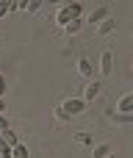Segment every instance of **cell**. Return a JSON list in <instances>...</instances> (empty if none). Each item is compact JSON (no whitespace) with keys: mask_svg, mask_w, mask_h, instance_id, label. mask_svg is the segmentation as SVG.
<instances>
[{"mask_svg":"<svg viewBox=\"0 0 133 158\" xmlns=\"http://www.w3.org/2000/svg\"><path fill=\"white\" fill-rule=\"evenodd\" d=\"M83 17V6L75 0V3H67V6H58V14H56V22L64 28L67 22H72V19H81Z\"/></svg>","mask_w":133,"mask_h":158,"instance_id":"6da1fadb","label":"cell"},{"mask_svg":"<svg viewBox=\"0 0 133 158\" xmlns=\"http://www.w3.org/2000/svg\"><path fill=\"white\" fill-rule=\"evenodd\" d=\"M58 108H61V114L69 119V117H78V114H83V111H86V103H83L81 97H67V100H64Z\"/></svg>","mask_w":133,"mask_h":158,"instance_id":"7a4b0ae2","label":"cell"},{"mask_svg":"<svg viewBox=\"0 0 133 158\" xmlns=\"http://www.w3.org/2000/svg\"><path fill=\"white\" fill-rule=\"evenodd\" d=\"M111 72H114V53L106 50V53H100V75L108 78Z\"/></svg>","mask_w":133,"mask_h":158,"instance_id":"3957f363","label":"cell"},{"mask_svg":"<svg viewBox=\"0 0 133 158\" xmlns=\"http://www.w3.org/2000/svg\"><path fill=\"white\" fill-rule=\"evenodd\" d=\"M114 111H117V114H133V94H122V97L117 100Z\"/></svg>","mask_w":133,"mask_h":158,"instance_id":"277c9868","label":"cell"},{"mask_svg":"<svg viewBox=\"0 0 133 158\" xmlns=\"http://www.w3.org/2000/svg\"><path fill=\"white\" fill-rule=\"evenodd\" d=\"M94 28H97V36H108V33L117 31V19H114V17H106V19H103L100 25H94Z\"/></svg>","mask_w":133,"mask_h":158,"instance_id":"5b68a950","label":"cell"},{"mask_svg":"<svg viewBox=\"0 0 133 158\" xmlns=\"http://www.w3.org/2000/svg\"><path fill=\"white\" fill-rule=\"evenodd\" d=\"M106 17H111V8H106V6H100V8H94L92 14H89V25H100Z\"/></svg>","mask_w":133,"mask_h":158,"instance_id":"8992f818","label":"cell"},{"mask_svg":"<svg viewBox=\"0 0 133 158\" xmlns=\"http://www.w3.org/2000/svg\"><path fill=\"white\" fill-rule=\"evenodd\" d=\"M100 89H103V86H100L97 81H89V83H86V89H83V97H81V100H83V103H89V100H94V97L100 94Z\"/></svg>","mask_w":133,"mask_h":158,"instance_id":"52a82bcc","label":"cell"},{"mask_svg":"<svg viewBox=\"0 0 133 158\" xmlns=\"http://www.w3.org/2000/svg\"><path fill=\"white\" fill-rule=\"evenodd\" d=\"M78 75L86 78V81H92V61L89 58H78Z\"/></svg>","mask_w":133,"mask_h":158,"instance_id":"ba28073f","label":"cell"},{"mask_svg":"<svg viewBox=\"0 0 133 158\" xmlns=\"http://www.w3.org/2000/svg\"><path fill=\"white\" fill-rule=\"evenodd\" d=\"M0 136H3V144H6V147H14V144L19 142V136H17V133H14L11 128H6V131H0Z\"/></svg>","mask_w":133,"mask_h":158,"instance_id":"9c48e42d","label":"cell"},{"mask_svg":"<svg viewBox=\"0 0 133 158\" xmlns=\"http://www.w3.org/2000/svg\"><path fill=\"white\" fill-rule=\"evenodd\" d=\"M81 28H83V19H72V22H67V25H64L61 31H64L67 36H75V33H78Z\"/></svg>","mask_w":133,"mask_h":158,"instance_id":"30bf717a","label":"cell"},{"mask_svg":"<svg viewBox=\"0 0 133 158\" xmlns=\"http://www.w3.org/2000/svg\"><path fill=\"white\" fill-rule=\"evenodd\" d=\"M11 158H31V153H28V147H25L22 142H17V144L11 147Z\"/></svg>","mask_w":133,"mask_h":158,"instance_id":"8fae6325","label":"cell"},{"mask_svg":"<svg viewBox=\"0 0 133 158\" xmlns=\"http://www.w3.org/2000/svg\"><path fill=\"white\" fill-rule=\"evenodd\" d=\"M114 150H111V144H97L94 150H92V158H106V156H111Z\"/></svg>","mask_w":133,"mask_h":158,"instance_id":"7c38bea8","label":"cell"},{"mask_svg":"<svg viewBox=\"0 0 133 158\" xmlns=\"http://www.w3.org/2000/svg\"><path fill=\"white\" fill-rule=\"evenodd\" d=\"M111 119H114V122H122V125H131L133 114H117V111H111Z\"/></svg>","mask_w":133,"mask_h":158,"instance_id":"4fadbf2b","label":"cell"},{"mask_svg":"<svg viewBox=\"0 0 133 158\" xmlns=\"http://www.w3.org/2000/svg\"><path fill=\"white\" fill-rule=\"evenodd\" d=\"M44 6V0H28V6H25V11L28 14H39V8Z\"/></svg>","mask_w":133,"mask_h":158,"instance_id":"5bb4252c","label":"cell"},{"mask_svg":"<svg viewBox=\"0 0 133 158\" xmlns=\"http://www.w3.org/2000/svg\"><path fill=\"white\" fill-rule=\"evenodd\" d=\"M75 142H81V144H92V139H89V136H83V133H78V136H75Z\"/></svg>","mask_w":133,"mask_h":158,"instance_id":"9a60e30c","label":"cell"},{"mask_svg":"<svg viewBox=\"0 0 133 158\" xmlns=\"http://www.w3.org/2000/svg\"><path fill=\"white\" fill-rule=\"evenodd\" d=\"M6 128H11V125H8V119H6V114H0V131H6Z\"/></svg>","mask_w":133,"mask_h":158,"instance_id":"2e32d148","label":"cell"},{"mask_svg":"<svg viewBox=\"0 0 133 158\" xmlns=\"http://www.w3.org/2000/svg\"><path fill=\"white\" fill-rule=\"evenodd\" d=\"M47 3H53V6H67V3H75V0H47Z\"/></svg>","mask_w":133,"mask_h":158,"instance_id":"e0dca14e","label":"cell"},{"mask_svg":"<svg viewBox=\"0 0 133 158\" xmlns=\"http://www.w3.org/2000/svg\"><path fill=\"white\" fill-rule=\"evenodd\" d=\"M6 94V78H3V72H0V97Z\"/></svg>","mask_w":133,"mask_h":158,"instance_id":"ac0fdd59","label":"cell"},{"mask_svg":"<svg viewBox=\"0 0 133 158\" xmlns=\"http://www.w3.org/2000/svg\"><path fill=\"white\" fill-rule=\"evenodd\" d=\"M3 17H8V8H6V3H0V19Z\"/></svg>","mask_w":133,"mask_h":158,"instance_id":"d6986e66","label":"cell"},{"mask_svg":"<svg viewBox=\"0 0 133 158\" xmlns=\"http://www.w3.org/2000/svg\"><path fill=\"white\" fill-rule=\"evenodd\" d=\"M17 6H19V11H25V6H28V0H17Z\"/></svg>","mask_w":133,"mask_h":158,"instance_id":"ffe728a7","label":"cell"},{"mask_svg":"<svg viewBox=\"0 0 133 158\" xmlns=\"http://www.w3.org/2000/svg\"><path fill=\"white\" fill-rule=\"evenodd\" d=\"M0 114H6V100L0 97Z\"/></svg>","mask_w":133,"mask_h":158,"instance_id":"44dd1931","label":"cell"},{"mask_svg":"<svg viewBox=\"0 0 133 158\" xmlns=\"http://www.w3.org/2000/svg\"><path fill=\"white\" fill-rule=\"evenodd\" d=\"M106 158H117V156H114V153H111V156H106Z\"/></svg>","mask_w":133,"mask_h":158,"instance_id":"7402d4cb","label":"cell"},{"mask_svg":"<svg viewBox=\"0 0 133 158\" xmlns=\"http://www.w3.org/2000/svg\"><path fill=\"white\" fill-rule=\"evenodd\" d=\"M0 3H6V0H0Z\"/></svg>","mask_w":133,"mask_h":158,"instance_id":"603a6c76","label":"cell"}]
</instances>
